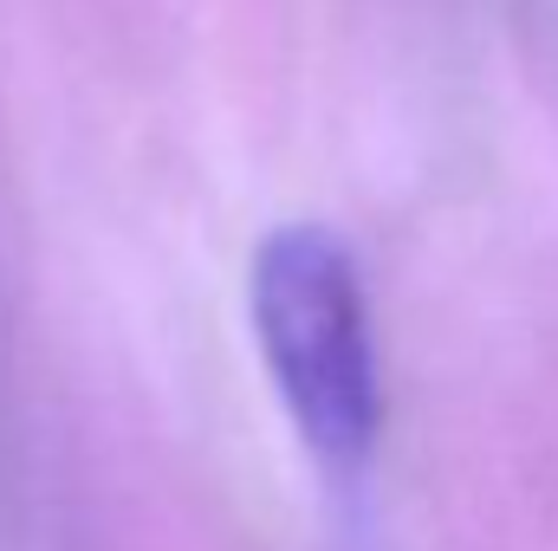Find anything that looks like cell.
I'll return each mask as SVG.
<instances>
[{"instance_id": "obj_1", "label": "cell", "mask_w": 558, "mask_h": 551, "mask_svg": "<svg viewBox=\"0 0 558 551\" xmlns=\"http://www.w3.org/2000/svg\"><path fill=\"white\" fill-rule=\"evenodd\" d=\"M247 311L299 441L338 474L364 467L384 428V377L351 247L312 221L274 228L247 273Z\"/></svg>"}]
</instances>
